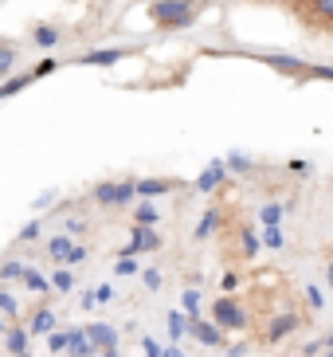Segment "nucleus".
Here are the masks:
<instances>
[{"instance_id": "nucleus-1", "label": "nucleus", "mask_w": 333, "mask_h": 357, "mask_svg": "<svg viewBox=\"0 0 333 357\" xmlns=\"http://www.w3.org/2000/svg\"><path fill=\"white\" fill-rule=\"evenodd\" d=\"M204 8H208V0H149L146 16L161 32H188L204 16Z\"/></svg>"}, {"instance_id": "nucleus-2", "label": "nucleus", "mask_w": 333, "mask_h": 357, "mask_svg": "<svg viewBox=\"0 0 333 357\" xmlns=\"http://www.w3.org/2000/svg\"><path fill=\"white\" fill-rule=\"evenodd\" d=\"M165 248V240L157 236V228H141V224H134V231H130V243H122L118 248V255H153Z\"/></svg>"}, {"instance_id": "nucleus-3", "label": "nucleus", "mask_w": 333, "mask_h": 357, "mask_svg": "<svg viewBox=\"0 0 333 357\" xmlns=\"http://www.w3.org/2000/svg\"><path fill=\"white\" fill-rule=\"evenodd\" d=\"M267 67H274L279 75H286V79H294V83H310V63L306 59H298V55H279V52H267L259 55Z\"/></svg>"}, {"instance_id": "nucleus-4", "label": "nucleus", "mask_w": 333, "mask_h": 357, "mask_svg": "<svg viewBox=\"0 0 333 357\" xmlns=\"http://www.w3.org/2000/svg\"><path fill=\"white\" fill-rule=\"evenodd\" d=\"M212 322H219L224 330H247V310H243L240 298L224 294V298L212 306Z\"/></svg>"}, {"instance_id": "nucleus-5", "label": "nucleus", "mask_w": 333, "mask_h": 357, "mask_svg": "<svg viewBox=\"0 0 333 357\" xmlns=\"http://www.w3.org/2000/svg\"><path fill=\"white\" fill-rule=\"evenodd\" d=\"M67 40V32H63V24H55V20H43V24H31V32H28V43L36 47V52H55L59 43Z\"/></svg>"}, {"instance_id": "nucleus-6", "label": "nucleus", "mask_w": 333, "mask_h": 357, "mask_svg": "<svg viewBox=\"0 0 333 357\" xmlns=\"http://www.w3.org/2000/svg\"><path fill=\"white\" fill-rule=\"evenodd\" d=\"M188 334L196 337L200 346H208V349H224V326L219 322H200V318H188Z\"/></svg>"}, {"instance_id": "nucleus-7", "label": "nucleus", "mask_w": 333, "mask_h": 357, "mask_svg": "<svg viewBox=\"0 0 333 357\" xmlns=\"http://www.w3.org/2000/svg\"><path fill=\"white\" fill-rule=\"evenodd\" d=\"M298 326H302V318L286 310V314H274L271 322H267V330H263V337H267V346H279V342H286V337H291L294 330H298Z\"/></svg>"}, {"instance_id": "nucleus-8", "label": "nucleus", "mask_w": 333, "mask_h": 357, "mask_svg": "<svg viewBox=\"0 0 333 357\" xmlns=\"http://www.w3.org/2000/svg\"><path fill=\"white\" fill-rule=\"evenodd\" d=\"M125 55H130V47H94V52H86V55H79L75 63L79 67H114V63H122Z\"/></svg>"}, {"instance_id": "nucleus-9", "label": "nucleus", "mask_w": 333, "mask_h": 357, "mask_svg": "<svg viewBox=\"0 0 333 357\" xmlns=\"http://www.w3.org/2000/svg\"><path fill=\"white\" fill-rule=\"evenodd\" d=\"M71 248H75V236H71V231H52V236L43 240V252H47V259H52L55 267H63V263H67Z\"/></svg>"}, {"instance_id": "nucleus-10", "label": "nucleus", "mask_w": 333, "mask_h": 357, "mask_svg": "<svg viewBox=\"0 0 333 357\" xmlns=\"http://www.w3.org/2000/svg\"><path fill=\"white\" fill-rule=\"evenodd\" d=\"M169 192H177L173 177H137V197L157 200V197H169Z\"/></svg>"}, {"instance_id": "nucleus-11", "label": "nucleus", "mask_w": 333, "mask_h": 357, "mask_svg": "<svg viewBox=\"0 0 333 357\" xmlns=\"http://www.w3.org/2000/svg\"><path fill=\"white\" fill-rule=\"evenodd\" d=\"M86 334L98 349H110V346H122V330L110 322H86Z\"/></svg>"}, {"instance_id": "nucleus-12", "label": "nucleus", "mask_w": 333, "mask_h": 357, "mask_svg": "<svg viewBox=\"0 0 333 357\" xmlns=\"http://www.w3.org/2000/svg\"><path fill=\"white\" fill-rule=\"evenodd\" d=\"M4 349L12 357H28L31 349V330L28 326H8V334H4Z\"/></svg>"}, {"instance_id": "nucleus-13", "label": "nucleus", "mask_w": 333, "mask_h": 357, "mask_svg": "<svg viewBox=\"0 0 333 357\" xmlns=\"http://www.w3.org/2000/svg\"><path fill=\"white\" fill-rule=\"evenodd\" d=\"M28 330H31V337H47L52 330H59V318H55V310H52V306H40V310L31 314Z\"/></svg>"}, {"instance_id": "nucleus-14", "label": "nucleus", "mask_w": 333, "mask_h": 357, "mask_svg": "<svg viewBox=\"0 0 333 357\" xmlns=\"http://www.w3.org/2000/svg\"><path fill=\"white\" fill-rule=\"evenodd\" d=\"M130 220H134V224H141V228H157V224H161V208H157L153 200L137 197L134 212H130Z\"/></svg>"}, {"instance_id": "nucleus-15", "label": "nucleus", "mask_w": 333, "mask_h": 357, "mask_svg": "<svg viewBox=\"0 0 333 357\" xmlns=\"http://www.w3.org/2000/svg\"><path fill=\"white\" fill-rule=\"evenodd\" d=\"M20 67V40H0V79L16 75Z\"/></svg>"}, {"instance_id": "nucleus-16", "label": "nucleus", "mask_w": 333, "mask_h": 357, "mask_svg": "<svg viewBox=\"0 0 333 357\" xmlns=\"http://www.w3.org/2000/svg\"><path fill=\"white\" fill-rule=\"evenodd\" d=\"M219 216H224L219 208H204V216H200V220H196V228H192V243L212 240V236H216V228H219Z\"/></svg>"}, {"instance_id": "nucleus-17", "label": "nucleus", "mask_w": 333, "mask_h": 357, "mask_svg": "<svg viewBox=\"0 0 333 357\" xmlns=\"http://www.w3.org/2000/svg\"><path fill=\"white\" fill-rule=\"evenodd\" d=\"M224 173H228V161H212V165L196 177V192H216L219 181H224Z\"/></svg>"}, {"instance_id": "nucleus-18", "label": "nucleus", "mask_w": 333, "mask_h": 357, "mask_svg": "<svg viewBox=\"0 0 333 357\" xmlns=\"http://www.w3.org/2000/svg\"><path fill=\"white\" fill-rule=\"evenodd\" d=\"M91 200L98 208H118V181H98L91 189Z\"/></svg>"}, {"instance_id": "nucleus-19", "label": "nucleus", "mask_w": 333, "mask_h": 357, "mask_svg": "<svg viewBox=\"0 0 333 357\" xmlns=\"http://www.w3.org/2000/svg\"><path fill=\"white\" fill-rule=\"evenodd\" d=\"M255 220H259V228H274V224L286 220V204H279V200H267V204H259Z\"/></svg>"}, {"instance_id": "nucleus-20", "label": "nucleus", "mask_w": 333, "mask_h": 357, "mask_svg": "<svg viewBox=\"0 0 333 357\" xmlns=\"http://www.w3.org/2000/svg\"><path fill=\"white\" fill-rule=\"evenodd\" d=\"M67 354L71 357H94V354H102V349L91 342V334H86V326H83V330H71V346H67Z\"/></svg>"}, {"instance_id": "nucleus-21", "label": "nucleus", "mask_w": 333, "mask_h": 357, "mask_svg": "<svg viewBox=\"0 0 333 357\" xmlns=\"http://www.w3.org/2000/svg\"><path fill=\"white\" fill-rule=\"evenodd\" d=\"M75 287H79V275H75V267H67V263H63V267H55V271H52V291H55V294H71Z\"/></svg>"}, {"instance_id": "nucleus-22", "label": "nucleus", "mask_w": 333, "mask_h": 357, "mask_svg": "<svg viewBox=\"0 0 333 357\" xmlns=\"http://www.w3.org/2000/svg\"><path fill=\"white\" fill-rule=\"evenodd\" d=\"M20 283H24V291H31V294H52V275H43L40 267H28Z\"/></svg>"}, {"instance_id": "nucleus-23", "label": "nucleus", "mask_w": 333, "mask_h": 357, "mask_svg": "<svg viewBox=\"0 0 333 357\" xmlns=\"http://www.w3.org/2000/svg\"><path fill=\"white\" fill-rule=\"evenodd\" d=\"M31 83H36V71H16V75H8V79H4V86H0V98L20 95L24 86H31Z\"/></svg>"}, {"instance_id": "nucleus-24", "label": "nucleus", "mask_w": 333, "mask_h": 357, "mask_svg": "<svg viewBox=\"0 0 333 357\" xmlns=\"http://www.w3.org/2000/svg\"><path fill=\"white\" fill-rule=\"evenodd\" d=\"M240 252H243V259H255L263 252V240L255 228H240Z\"/></svg>"}, {"instance_id": "nucleus-25", "label": "nucleus", "mask_w": 333, "mask_h": 357, "mask_svg": "<svg viewBox=\"0 0 333 357\" xmlns=\"http://www.w3.org/2000/svg\"><path fill=\"white\" fill-rule=\"evenodd\" d=\"M24 271H28V263H20V259H0V287H4V283H20Z\"/></svg>"}, {"instance_id": "nucleus-26", "label": "nucleus", "mask_w": 333, "mask_h": 357, "mask_svg": "<svg viewBox=\"0 0 333 357\" xmlns=\"http://www.w3.org/2000/svg\"><path fill=\"white\" fill-rule=\"evenodd\" d=\"M310 20H318L322 28L333 32V0H310Z\"/></svg>"}, {"instance_id": "nucleus-27", "label": "nucleus", "mask_w": 333, "mask_h": 357, "mask_svg": "<svg viewBox=\"0 0 333 357\" xmlns=\"http://www.w3.org/2000/svg\"><path fill=\"white\" fill-rule=\"evenodd\" d=\"M259 240H263L267 252H282V248H286V231H282V224H274V228H263L259 231Z\"/></svg>"}, {"instance_id": "nucleus-28", "label": "nucleus", "mask_w": 333, "mask_h": 357, "mask_svg": "<svg viewBox=\"0 0 333 357\" xmlns=\"http://www.w3.org/2000/svg\"><path fill=\"white\" fill-rule=\"evenodd\" d=\"M165 330H169V342H180V337L188 334V314H173V310H169V314H165Z\"/></svg>"}, {"instance_id": "nucleus-29", "label": "nucleus", "mask_w": 333, "mask_h": 357, "mask_svg": "<svg viewBox=\"0 0 333 357\" xmlns=\"http://www.w3.org/2000/svg\"><path fill=\"white\" fill-rule=\"evenodd\" d=\"M180 303H185V314H188V318H200V303H204V291H200V287H185Z\"/></svg>"}, {"instance_id": "nucleus-30", "label": "nucleus", "mask_w": 333, "mask_h": 357, "mask_svg": "<svg viewBox=\"0 0 333 357\" xmlns=\"http://www.w3.org/2000/svg\"><path fill=\"white\" fill-rule=\"evenodd\" d=\"M0 314L8 318V322H16V318H20V298H16L12 291H4V287H0Z\"/></svg>"}, {"instance_id": "nucleus-31", "label": "nucleus", "mask_w": 333, "mask_h": 357, "mask_svg": "<svg viewBox=\"0 0 333 357\" xmlns=\"http://www.w3.org/2000/svg\"><path fill=\"white\" fill-rule=\"evenodd\" d=\"M141 287H146L149 294H157L165 287V271H161V267H141Z\"/></svg>"}, {"instance_id": "nucleus-32", "label": "nucleus", "mask_w": 333, "mask_h": 357, "mask_svg": "<svg viewBox=\"0 0 333 357\" xmlns=\"http://www.w3.org/2000/svg\"><path fill=\"white\" fill-rule=\"evenodd\" d=\"M71 346V330H52L47 334V354H67Z\"/></svg>"}, {"instance_id": "nucleus-33", "label": "nucleus", "mask_w": 333, "mask_h": 357, "mask_svg": "<svg viewBox=\"0 0 333 357\" xmlns=\"http://www.w3.org/2000/svg\"><path fill=\"white\" fill-rule=\"evenodd\" d=\"M302 294H306V303H310L313 314H322V310H325V294H322V287L306 283V287H302Z\"/></svg>"}, {"instance_id": "nucleus-34", "label": "nucleus", "mask_w": 333, "mask_h": 357, "mask_svg": "<svg viewBox=\"0 0 333 357\" xmlns=\"http://www.w3.org/2000/svg\"><path fill=\"white\" fill-rule=\"evenodd\" d=\"M40 236H43V220H28L16 231V243H31V240H40Z\"/></svg>"}, {"instance_id": "nucleus-35", "label": "nucleus", "mask_w": 333, "mask_h": 357, "mask_svg": "<svg viewBox=\"0 0 333 357\" xmlns=\"http://www.w3.org/2000/svg\"><path fill=\"white\" fill-rule=\"evenodd\" d=\"M91 259V248H86L83 240H75V248H71V255H67V267H83V263Z\"/></svg>"}, {"instance_id": "nucleus-36", "label": "nucleus", "mask_w": 333, "mask_h": 357, "mask_svg": "<svg viewBox=\"0 0 333 357\" xmlns=\"http://www.w3.org/2000/svg\"><path fill=\"white\" fill-rule=\"evenodd\" d=\"M63 231H71V236H86V231H91V220H86V216H67V220H63Z\"/></svg>"}, {"instance_id": "nucleus-37", "label": "nucleus", "mask_w": 333, "mask_h": 357, "mask_svg": "<svg viewBox=\"0 0 333 357\" xmlns=\"http://www.w3.org/2000/svg\"><path fill=\"white\" fill-rule=\"evenodd\" d=\"M228 169H231V173H251L255 161H251L247 153H228Z\"/></svg>"}, {"instance_id": "nucleus-38", "label": "nucleus", "mask_w": 333, "mask_h": 357, "mask_svg": "<svg viewBox=\"0 0 333 357\" xmlns=\"http://www.w3.org/2000/svg\"><path fill=\"white\" fill-rule=\"evenodd\" d=\"M55 67H59V59H55V55H52V52H47V55H43V59H40V63L31 67V71H36V79H43V75H52V71H55Z\"/></svg>"}, {"instance_id": "nucleus-39", "label": "nucleus", "mask_w": 333, "mask_h": 357, "mask_svg": "<svg viewBox=\"0 0 333 357\" xmlns=\"http://www.w3.org/2000/svg\"><path fill=\"white\" fill-rule=\"evenodd\" d=\"M94 298H98V306H110L118 298V291L110 283H102V287H94Z\"/></svg>"}, {"instance_id": "nucleus-40", "label": "nucleus", "mask_w": 333, "mask_h": 357, "mask_svg": "<svg viewBox=\"0 0 333 357\" xmlns=\"http://www.w3.org/2000/svg\"><path fill=\"white\" fill-rule=\"evenodd\" d=\"M141 349H146V357H161V354H165V349L157 346L153 337H141Z\"/></svg>"}, {"instance_id": "nucleus-41", "label": "nucleus", "mask_w": 333, "mask_h": 357, "mask_svg": "<svg viewBox=\"0 0 333 357\" xmlns=\"http://www.w3.org/2000/svg\"><path fill=\"white\" fill-rule=\"evenodd\" d=\"M240 287V271H228L224 275V291H235Z\"/></svg>"}, {"instance_id": "nucleus-42", "label": "nucleus", "mask_w": 333, "mask_h": 357, "mask_svg": "<svg viewBox=\"0 0 333 357\" xmlns=\"http://www.w3.org/2000/svg\"><path fill=\"white\" fill-rule=\"evenodd\" d=\"M322 283H325V287H330V291H333V259L325 263V271H322Z\"/></svg>"}, {"instance_id": "nucleus-43", "label": "nucleus", "mask_w": 333, "mask_h": 357, "mask_svg": "<svg viewBox=\"0 0 333 357\" xmlns=\"http://www.w3.org/2000/svg\"><path fill=\"white\" fill-rule=\"evenodd\" d=\"M161 357H188V354H185V349L177 346V342H173V346H169V349H165V354H161Z\"/></svg>"}, {"instance_id": "nucleus-44", "label": "nucleus", "mask_w": 333, "mask_h": 357, "mask_svg": "<svg viewBox=\"0 0 333 357\" xmlns=\"http://www.w3.org/2000/svg\"><path fill=\"white\" fill-rule=\"evenodd\" d=\"M102 357H122V346H110V349H102Z\"/></svg>"}, {"instance_id": "nucleus-45", "label": "nucleus", "mask_w": 333, "mask_h": 357, "mask_svg": "<svg viewBox=\"0 0 333 357\" xmlns=\"http://www.w3.org/2000/svg\"><path fill=\"white\" fill-rule=\"evenodd\" d=\"M322 342H325V349H333V330H325V334H322Z\"/></svg>"}, {"instance_id": "nucleus-46", "label": "nucleus", "mask_w": 333, "mask_h": 357, "mask_svg": "<svg viewBox=\"0 0 333 357\" xmlns=\"http://www.w3.org/2000/svg\"><path fill=\"white\" fill-rule=\"evenodd\" d=\"M4 334H8V318L0 314V337H4Z\"/></svg>"}, {"instance_id": "nucleus-47", "label": "nucleus", "mask_w": 333, "mask_h": 357, "mask_svg": "<svg viewBox=\"0 0 333 357\" xmlns=\"http://www.w3.org/2000/svg\"><path fill=\"white\" fill-rule=\"evenodd\" d=\"M318 357H333V349H322V354H318Z\"/></svg>"}, {"instance_id": "nucleus-48", "label": "nucleus", "mask_w": 333, "mask_h": 357, "mask_svg": "<svg viewBox=\"0 0 333 357\" xmlns=\"http://www.w3.org/2000/svg\"><path fill=\"white\" fill-rule=\"evenodd\" d=\"M330 200H333V189H330Z\"/></svg>"}]
</instances>
